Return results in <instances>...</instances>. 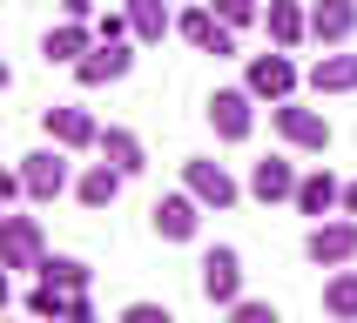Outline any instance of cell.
<instances>
[{
    "mask_svg": "<svg viewBox=\"0 0 357 323\" xmlns=\"http://www.w3.org/2000/svg\"><path fill=\"white\" fill-rule=\"evenodd\" d=\"M61 14H75V20H95V0H61Z\"/></svg>",
    "mask_w": 357,
    "mask_h": 323,
    "instance_id": "cell-29",
    "label": "cell"
},
{
    "mask_svg": "<svg viewBox=\"0 0 357 323\" xmlns=\"http://www.w3.org/2000/svg\"><path fill=\"white\" fill-rule=\"evenodd\" d=\"M209 7H216V20H229L236 34L250 27V20H263V7H257V0H209Z\"/></svg>",
    "mask_w": 357,
    "mask_h": 323,
    "instance_id": "cell-25",
    "label": "cell"
},
{
    "mask_svg": "<svg viewBox=\"0 0 357 323\" xmlns=\"http://www.w3.org/2000/svg\"><path fill=\"white\" fill-rule=\"evenodd\" d=\"M176 34L189 40V47H202V54H236V27L229 20H216V7H189V14H176Z\"/></svg>",
    "mask_w": 357,
    "mask_h": 323,
    "instance_id": "cell-8",
    "label": "cell"
},
{
    "mask_svg": "<svg viewBox=\"0 0 357 323\" xmlns=\"http://www.w3.org/2000/svg\"><path fill=\"white\" fill-rule=\"evenodd\" d=\"M47 141H61V148H101V121L88 108H75V101H54L47 108Z\"/></svg>",
    "mask_w": 357,
    "mask_h": 323,
    "instance_id": "cell-10",
    "label": "cell"
},
{
    "mask_svg": "<svg viewBox=\"0 0 357 323\" xmlns=\"http://www.w3.org/2000/svg\"><path fill=\"white\" fill-rule=\"evenodd\" d=\"M229 317H236V323H277V303H263V297H236V303H229Z\"/></svg>",
    "mask_w": 357,
    "mask_h": 323,
    "instance_id": "cell-26",
    "label": "cell"
},
{
    "mask_svg": "<svg viewBox=\"0 0 357 323\" xmlns=\"http://www.w3.org/2000/svg\"><path fill=\"white\" fill-rule=\"evenodd\" d=\"M351 34H357V0H317V7H310V40L344 47Z\"/></svg>",
    "mask_w": 357,
    "mask_h": 323,
    "instance_id": "cell-15",
    "label": "cell"
},
{
    "mask_svg": "<svg viewBox=\"0 0 357 323\" xmlns=\"http://www.w3.org/2000/svg\"><path fill=\"white\" fill-rule=\"evenodd\" d=\"M68 297H75V290H61V283H47V276H40L34 290H27V317H47V323H68Z\"/></svg>",
    "mask_w": 357,
    "mask_h": 323,
    "instance_id": "cell-23",
    "label": "cell"
},
{
    "mask_svg": "<svg viewBox=\"0 0 357 323\" xmlns=\"http://www.w3.org/2000/svg\"><path fill=\"white\" fill-rule=\"evenodd\" d=\"M40 262H47L40 216H20V209H7V216H0V269H14V276H40Z\"/></svg>",
    "mask_w": 357,
    "mask_h": 323,
    "instance_id": "cell-1",
    "label": "cell"
},
{
    "mask_svg": "<svg viewBox=\"0 0 357 323\" xmlns=\"http://www.w3.org/2000/svg\"><path fill=\"white\" fill-rule=\"evenodd\" d=\"M303 256L317 262V269H344V262H357V216L344 209V216L310 222V236H303Z\"/></svg>",
    "mask_w": 357,
    "mask_h": 323,
    "instance_id": "cell-2",
    "label": "cell"
},
{
    "mask_svg": "<svg viewBox=\"0 0 357 323\" xmlns=\"http://www.w3.org/2000/svg\"><path fill=\"white\" fill-rule=\"evenodd\" d=\"M270 121H277V135L290 141V148H303V155H324V148H331V121H324L317 108H303V101H277Z\"/></svg>",
    "mask_w": 357,
    "mask_h": 323,
    "instance_id": "cell-4",
    "label": "cell"
},
{
    "mask_svg": "<svg viewBox=\"0 0 357 323\" xmlns=\"http://www.w3.org/2000/svg\"><path fill=\"white\" fill-rule=\"evenodd\" d=\"M101 155L115 162L121 175H142V168H149V155H142V141L128 135V128H101Z\"/></svg>",
    "mask_w": 357,
    "mask_h": 323,
    "instance_id": "cell-21",
    "label": "cell"
},
{
    "mask_svg": "<svg viewBox=\"0 0 357 323\" xmlns=\"http://www.w3.org/2000/svg\"><path fill=\"white\" fill-rule=\"evenodd\" d=\"M263 34H270V47H297V40H310V14L297 0H270L263 7Z\"/></svg>",
    "mask_w": 357,
    "mask_h": 323,
    "instance_id": "cell-17",
    "label": "cell"
},
{
    "mask_svg": "<svg viewBox=\"0 0 357 323\" xmlns=\"http://www.w3.org/2000/svg\"><path fill=\"white\" fill-rule=\"evenodd\" d=\"M128 20H135V40H142V47H155V40L176 27L169 0H128Z\"/></svg>",
    "mask_w": 357,
    "mask_h": 323,
    "instance_id": "cell-20",
    "label": "cell"
},
{
    "mask_svg": "<svg viewBox=\"0 0 357 323\" xmlns=\"http://www.w3.org/2000/svg\"><path fill=\"white\" fill-rule=\"evenodd\" d=\"M209 128H216V141H250V128H257V95H250V88H216V95H209Z\"/></svg>",
    "mask_w": 357,
    "mask_h": 323,
    "instance_id": "cell-6",
    "label": "cell"
},
{
    "mask_svg": "<svg viewBox=\"0 0 357 323\" xmlns=\"http://www.w3.org/2000/svg\"><path fill=\"white\" fill-rule=\"evenodd\" d=\"M182 189H189L202 209H229V202L243 196V189H236V175H229L222 162H209V155H189V162H182Z\"/></svg>",
    "mask_w": 357,
    "mask_h": 323,
    "instance_id": "cell-5",
    "label": "cell"
},
{
    "mask_svg": "<svg viewBox=\"0 0 357 323\" xmlns=\"http://www.w3.org/2000/svg\"><path fill=\"white\" fill-rule=\"evenodd\" d=\"M121 182H128V175H121L115 162L101 155V162H88V168L75 175V196H81V209H108V202L121 196Z\"/></svg>",
    "mask_w": 357,
    "mask_h": 323,
    "instance_id": "cell-16",
    "label": "cell"
},
{
    "mask_svg": "<svg viewBox=\"0 0 357 323\" xmlns=\"http://www.w3.org/2000/svg\"><path fill=\"white\" fill-rule=\"evenodd\" d=\"M68 155L75 148H34V155H20V182H27V202H54L68 182H75V168H68Z\"/></svg>",
    "mask_w": 357,
    "mask_h": 323,
    "instance_id": "cell-3",
    "label": "cell"
},
{
    "mask_svg": "<svg viewBox=\"0 0 357 323\" xmlns=\"http://www.w3.org/2000/svg\"><path fill=\"white\" fill-rule=\"evenodd\" d=\"M331 209H344V182L331 175V168H317V175H303L297 182V216H331Z\"/></svg>",
    "mask_w": 357,
    "mask_h": 323,
    "instance_id": "cell-18",
    "label": "cell"
},
{
    "mask_svg": "<svg viewBox=\"0 0 357 323\" xmlns=\"http://www.w3.org/2000/svg\"><path fill=\"white\" fill-rule=\"evenodd\" d=\"M202 297L216 303V310H229V303L243 297V256L236 249H209V256H202Z\"/></svg>",
    "mask_w": 357,
    "mask_h": 323,
    "instance_id": "cell-11",
    "label": "cell"
},
{
    "mask_svg": "<svg viewBox=\"0 0 357 323\" xmlns=\"http://www.w3.org/2000/svg\"><path fill=\"white\" fill-rule=\"evenodd\" d=\"M297 182L303 175L283 155H263L257 168H250V196H257V202H297Z\"/></svg>",
    "mask_w": 357,
    "mask_h": 323,
    "instance_id": "cell-14",
    "label": "cell"
},
{
    "mask_svg": "<svg viewBox=\"0 0 357 323\" xmlns=\"http://www.w3.org/2000/svg\"><path fill=\"white\" fill-rule=\"evenodd\" d=\"M149 222H155L162 242H189V236L202 229V202L189 196V189H182V196H162L155 209H149Z\"/></svg>",
    "mask_w": 357,
    "mask_h": 323,
    "instance_id": "cell-12",
    "label": "cell"
},
{
    "mask_svg": "<svg viewBox=\"0 0 357 323\" xmlns=\"http://www.w3.org/2000/svg\"><path fill=\"white\" fill-rule=\"evenodd\" d=\"M310 88H317V95H351L357 88V54H324L317 68H310Z\"/></svg>",
    "mask_w": 357,
    "mask_h": 323,
    "instance_id": "cell-19",
    "label": "cell"
},
{
    "mask_svg": "<svg viewBox=\"0 0 357 323\" xmlns=\"http://www.w3.org/2000/svg\"><path fill=\"white\" fill-rule=\"evenodd\" d=\"M243 88H250L257 101H290V95H297L290 47H277V54H250V74H243Z\"/></svg>",
    "mask_w": 357,
    "mask_h": 323,
    "instance_id": "cell-7",
    "label": "cell"
},
{
    "mask_svg": "<svg viewBox=\"0 0 357 323\" xmlns=\"http://www.w3.org/2000/svg\"><path fill=\"white\" fill-rule=\"evenodd\" d=\"M128 68H135V47H128V40H95V47L75 61V81L81 88H108V81H121Z\"/></svg>",
    "mask_w": 357,
    "mask_h": 323,
    "instance_id": "cell-9",
    "label": "cell"
},
{
    "mask_svg": "<svg viewBox=\"0 0 357 323\" xmlns=\"http://www.w3.org/2000/svg\"><path fill=\"white\" fill-rule=\"evenodd\" d=\"M324 310L344 317V323L357 317V269H331V283H324Z\"/></svg>",
    "mask_w": 357,
    "mask_h": 323,
    "instance_id": "cell-24",
    "label": "cell"
},
{
    "mask_svg": "<svg viewBox=\"0 0 357 323\" xmlns=\"http://www.w3.org/2000/svg\"><path fill=\"white\" fill-rule=\"evenodd\" d=\"M121 323H176V317H169V303H128Z\"/></svg>",
    "mask_w": 357,
    "mask_h": 323,
    "instance_id": "cell-27",
    "label": "cell"
},
{
    "mask_svg": "<svg viewBox=\"0 0 357 323\" xmlns=\"http://www.w3.org/2000/svg\"><path fill=\"white\" fill-rule=\"evenodd\" d=\"M68 323H95V297H88V290L68 297Z\"/></svg>",
    "mask_w": 357,
    "mask_h": 323,
    "instance_id": "cell-28",
    "label": "cell"
},
{
    "mask_svg": "<svg viewBox=\"0 0 357 323\" xmlns=\"http://www.w3.org/2000/svg\"><path fill=\"white\" fill-rule=\"evenodd\" d=\"M40 276L61 283V290H95V269H88L81 256H54V249H47V262H40Z\"/></svg>",
    "mask_w": 357,
    "mask_h": 323,
    "instance_id": "cell-22",
    "label": "cell"
},
{
    "mask_svg": "<svg viewBox=\"0 0 357 323\" xmlns=\"http://www.w3.org/2000/svg\"><path fill=\"white\" fill-rule=\"evenodd\" d=\"M95 40H101V34H95V20H75V14H68L61 27H47V34H40V54L61 61V68H75V61L88 54Z\"/></svg>",
    "mask_w": 357,
    "mask_h": 323,
    "instance_id": "cell-13",
    "label": "cell"
},
{
    "mask_svg": "<svg viewBox=\"0 0 357 323\" xmlns=\"http://www.w3.org/2000/svg\"><path fill=\"white\" fill-rule=\"evenodd\" d=\"M344 209H351V216H357V182H344Z\"/></svg>",
    "mask_w": 357,
    "mask_h": 323,
    "instance_id": "cell-30",
    "label": "cell"
}]
</instances>
